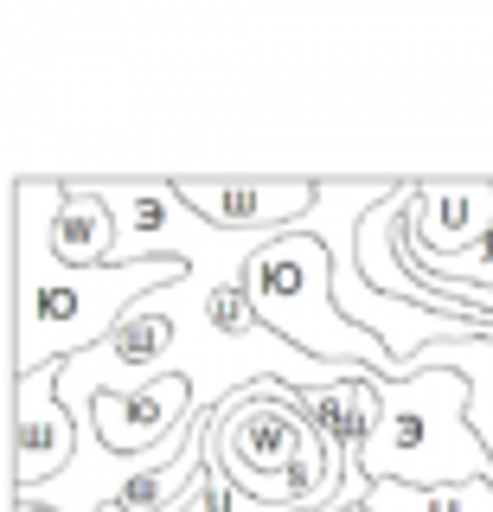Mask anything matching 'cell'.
Wrapping results in <instances>:
<instances>
[{
	"label": "cell",
	"instance_id": "6da1fadb",
	"mask_svg": "<svg viewBox=\"0 0 493 512\" xmlns=\"http://www.w3.org/2000/svg\"><path fill=\"white\" fill-rule=\"evenodd\" d=\"M71 180H20L13 186V276H20V333H13V378L71 365L129 320L148 295L186 282L180 256L161 263H109V269H65L52 256V224L65 212Z\"/></svg>",
	"mask_w": 493,
	"mask_h": 512
},
{
	"label": "cell",
	"instance_id": "7a4b0ae2",
	"mask_svg": "<svg viewBox=\"0 0 493 512\" xmlns=\"http://www.w3.org/2000/svg\"><path fill=\"white\" fill-rule=\"evenodd\" d=\"M205 461L218 474H231L250 500L295 506V512H327L346 480L327 436L308 423V410L295 404L289 384L276 378L205 410Z\"/></svg>",
	"mask_w": 493,
	"mask_h": 512
},
{
	"label": "cell",
	"instance_id": "3957f363",
	"mask_svg": "<svg viewBox=\"0 0 493 512\" xmlns=\"http://www.w3.org/2000/svg\"><path fill=\"white\" fill-rule=\"evenodd\" d=\"M244 282H250V301H257L263 327L282 333L295 352H308L321 365H359V372H378L385 384H404L397 352L346 320L340 295H333V256H327L321 237H308V231L269 237L250 256Z\"/></svg>",
	"mask_w": 493,
	"mask_h": 512
},
{
	"label": "cell",
	"instance_id": "277c9868",
	"mask_svg": "<svg viewBox=\"0 0 493 512\" xmlns=\"http://www.w3.org/2000/svg\"><path fill=\"white\" fill-rule=\"evenodd\" d=\"M372 487H461L493 480V448L474 429V391L461 372L423 365L417 378L385 384V423L365 448Z\"/></svg>",
	"mask_w": 493,
	"mask_h": 512
},
{
	"label": "cell",
	"instance_id": "5b68a950",
	"mask_svg": "<svg viewBox=\"0 0 493 512\" xmlns=\"http://www.w3.org/2000/svg\"><path fill=\"white\" fill-rule=\"evenodd\" d=\"M58 372L65 365H45V372L13 378V493H39L52 480H65L84 455V423L65 410L58 397Z\"/></svg>",
	"mask_w": 493,
	"mask_h": 512
},
{
	"label": "cell",
	"instance_id": "8992f818",
	"mask_svg": "<svg viewBox=\"0 0 493 512\" xmlns=\"http://www.w3.org/2000/svg\"><path fill=\"white\" fill-rule=\"evenodd\" d=\"M173 186L205 224H218L231 237L301 231L308 212L321 205V180H173Z\"/></svg>",
	"mask_w": 493,
	"mask_h": 512
},
{
	"label": "cell",
	"instance_id": "52a82bcc",
	"mask_svg": "<svg viewBox=\"0 0 493 512\" xmlns=\"http://www.w3.org/2000/svg\"><path fill=\"white\" fill-rule=\"evenodd\" d=\"M193 416H199V391H193V378L167 372V378H154L148 391L97 397V410L84 416V429L109 448V455H154V448H161L167 436H180Z\"/></svg>",
	"mask_w": 493,
	"mask_h": 512
},
{
	"label": "cell",
	"instance_id": "ba28073f",
	"mask_svg": "<svg viewBox=\"0 0 493 512\" xmlns=\"http://www.w3.org/2000/svg\"><path fill=\"white\" fill-rule=\"evenodd\" d=\"M493 231V180H423L404 224V256L449 263Z\"/></svg>",
	"mask_w": 493,
	"mask_h": 512
},
{
	"label": "cell",
	"instance_id": "9c48e42d",
	"mask_svg": "<svg viewBox=\"0 0 493 512\" xmlns=\"http://www.w3.org/2000/svg\"><path fill=\"white\" fill-rule=\"evenodd\" d=\"M295 404L308 410V423L327 436L333 461H340V474L365 468V448H372L378 423H385V378L353 372V378L327 384V391H295Z\"/></svg>",
	"mask_w": 493,
	"mask_h": 512
},
{
	"label": "cell",
	"instance_id": "30bf717a",
	"mask_svg": "<svg viewBox=\"0 0 493 512\" xmlns=\"http://www.w3.org/2000/svg\"><path fill=\"white\" fill-rule=\"evenodd\" d=\"M52 256L65 269H109V256H116V212L90 180H71L65 212L52 224Z\"/></svg>",
	"mask_w": 493,
	"mask_h": 512
},
{
	"label": "cell",
	"instance_id": "8fae6325",
	"mask_svg": "<svg viewBox=\"0 0 493 512\" xmlns=\"http://www.w3.org/2000/svg\"><path fill=\"white\" fill-rule=\"evenodd\" d=\"M365 512H493V480H461V487H385L365 493Z\"/></svg>",
	"mask_w": 493,
	"mask_h": 512
},
{
	"label": "cell",
	"instance_id": "7c38bea8",
	"mask_svg": "<svg viewBox=\"0 0 493 512\" xmlns=\"http://www.w3.org/2000/svg\"><path fill=\"white\" fill-rule=\"evenodd\" d=\"M423 365L461 372L468 384H487V391H493V340H442V346H429L417 359V372H423Z\"/></svg>",
	"mask_w": 493,
	"mask_h": 512
},
{
	"label": "cell",
	"instance_id": "4fadbf2b",
	"mask_svg": "<svg viewBox=\"0 0 493 512\" xmlns=\"http://www.w3.org/2000/svg\"><path fill=\"white\" fill-rule=\"evenodd\" d=\"M180 512H199V500H193V493H186V500H180ZM244 512H295V506H263V500H250Z\"/></svg>",
	"mask_w": 493,
	"mask_h": 512
},
{
	"label": "cell",
	"instance_id": "5bb4252c",
	"mask_svg": "<svg viewBox=\"0 0 493 512\" xmlns=\"http://www.w3.org/2000/svg\"><path fill=\"white\" fill-rule=\"evenodd\" d=\"M13 512H45V506H20V500H13Z\"/></svg>",
	"mask_w": 493,
	"mask_h": 512
}]
</instances>
